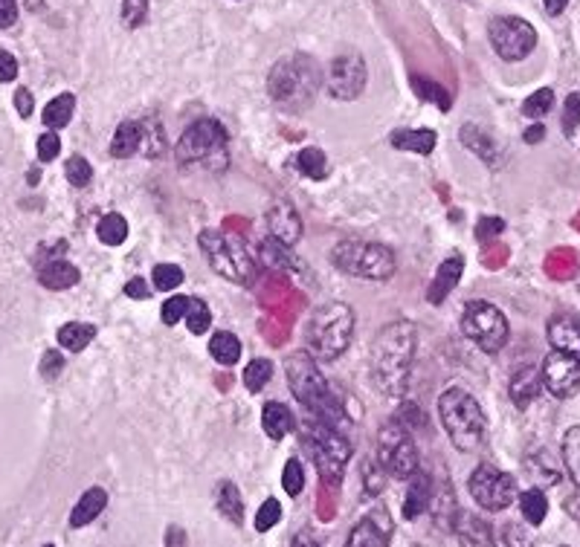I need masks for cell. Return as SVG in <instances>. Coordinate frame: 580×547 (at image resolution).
I'll return each instance as SVG.
<instances>
[{"mask_svg":"<svg viewBox=\"0 0 580 547\" xmlns=\"http://www.w3.org/2000/svg\"><path fill=\"white\" fill-rule=\"evenodd\" d=\"M325 84H328L334 99H357L366 88V61L357 52L337 55L328 67Z\"/></svg>","mask_w":580,"mask_h":547,"instance_id":"cell-15","label":"cell"},{"mask_svg":"<svg viewBox=\"0 0 580 547\" xmlns=\"http://www.w3.org/2000/svg\"><path fill=\"white\" fill-rule=\"evenodd\" d=\"M488 38L493 52H497L502 61H522L528 59L537 47V30L517 15L493 18L488 26Z\"/></svg>","mask_w":580,"mask_h":547,"instance_id":"cell-11","label":"cell"},{"mask_svg":"<svg viewBox=\"0 0 580 547\" xmlns=\"http://www.w3.org/2000/svg\"><path fill=\"white\" fill-rule=\"evenodd\" d=\"M461 334L471 342H476L485 354H497L508 342V319L499 307L488 305V301H471L461 316Z\"/></svg>","mask_w":580,"mask_h":547,"instance_id":"cell-9","label":"cell"},{"mask_svg":"<svg viewBox=\"0 0 580 547\" xmlns=\"http://www.w3.org/2000/svg\"><path fill=\"white\" fill-rule=\"evenodd\" d=\"M201 247L206 250L209 264L218 276L235 284H252V278H256V264H252L247 247L238 238L218 232V229H206L201 235Z\"/></svg>","mask_w":580,"mask_h":547,"instance_id":"cell-8","label":"cell"},{"mask_svg":"<svg viewBox=\"0 0 580 547\" xmlns=\"http://www.w3.org/2000/svg\"><path fill=\"white\" fill-rule=\"evenodd\" d=\"M519 510L531 527H540L546 522V513H548V501L543 495V489H537V486L526 489V493L519 495Z\"/></svg>","mask_w":580,"mask_h":547,"instance_id":"cell-32","label":"cell"},{"mask_svg":"<svg viewBox=\"0 0 580 547\" xmlns=\"http://www.w3.org/2000/svg\"><path fill=\"white\" fill-rule=\"evenodd\" d=\"M377 464L395 478H413L418 472V446L413 431L401 423H389L377 435Z\"/></svg>","mask_w":580,"mask_h":547,"instance_id":"cell-10","label":"cell"},{"mask_svg":"<svg viewBox=\"0 0 580 547\" xmlns=\"http://www.w3.org/2000/svg\"><path fill=\"white\" fill-rule=\"evenodd\" d=\"M406 481H409V489H406V501H404V515L418 518L433 501V484L423 472H415L413 478H406Z\"/></svg>","mask_w":580,"mask_h":547,"instance_id":"cell-22","label":"cell"},{"mask_svg":"<svg viewBox=\"0 0 580 547\" xmlns=\"http://www.w3.org/2000/svg\"><path fill=\"white\" fill-rule=\"evenodd\" d=\"M267 226H271V238L285 243V247H290V243L302 238V221L288 203H276L271 212H267Z\"/></svg>","mask_w":580,"mask_h":547,"instance_id":"cell-16","label":"cell"},{"mask_svg":"<svg viewBox=\"0 0 580 547\" xmlns=\"http://www.w3.org/2000/svg\"><path fill=\"white\" fill-rule=\"evenodd\" d=\"M577 327H580V319H577Z\"/></svg>","mask_w":580,"mask_h":547,"instance_id":"cell-63","label":"cell"},{"mask_svg":"<svg viewBox=\"0 0 580 547\" xmlns=\"http://www.w3.org/2000/svg\"><path fill=\"white\" fill-rule=\"evenodd\" d=\"M461 272H464V258L461 255L442 261V267L435 269L433 284H430V290H427V301H430V305H442V301L452 290H456V284L461 281Z\"/></svg>","mask_w":580,"mask_h":547,"instance_id":"cell-17","label":"cell"},{"mask_svg":"<svg viewBox=\"0 0 580 547\" xmlns=\"http://www.w3.org/2000/svg\"><path fill=\"white\" fill-rule=\"evenodd\" d=\"M543 6H546V12H548L551 18H557L560 12L569 6V0H543Z\"/></svg>","mask_w":580,"mask_h":547,"instance_id":"cell-59","label":"cell"},{"mask_svg":"<svg viewBox=\"0 0 580 547\" xmlns=\"http://www.w3.org/2000/svg\"><path fill=\"white\" fill-rule=\"evenodd\" d=\"M148 15V0H122V21L125 26H139Z\"/></svg>","mask_w":580,"mask_h":547,"instance_id":"cell-48","label":"cell"},{"mask_svg":"<svg viewBox=\"0 0 580 547\" xmlns=\"http://www.w3.org/2000/svg\"><path fill=\"white\" fill-rule=\"evenodd\" d=\"M409 81H413V88L421 99H427V102H435L442 110H450V90H444L438 81H430V79H423V76H409Z\"/></svg>","mask_w":580,"mask_h":547,"instance_id":"cell-36","label":"cell"},{"mask_svg":"<svg viewBox=\"0 0 580 547\" xmlns=\"http://www.w3.org/2000/svg\"><path fill=\"white\" fill-rule=\"evenodd\" d=\"M209 354L221 365H235L238 359H242V342H238V336L230 334V330H218L209 342Z\"/></svg>","mask_w":580,"mask_h":547,"instance_id":"cell-28","label":"cell"},{"mask_svg":"<svg viewBox=\"0 0 580 547\" xmlns=\"http://www.w3.org/2000/svg\"><path fill=\"white\" fill-rule=\"evenodd\" d=\"M38 281L47 287V290H67V287L79 284V269L67 261H50L41 267Z\"/></svg>","mask_w":580,"mask_h":547,"instance_id":"cell-25","label":"cell"},{"mask_svg":"<svg viewBox=\"0 0 580 547\" xmlns=\"http://www.w3.org/2000/svg\"><path fill=\"white\" fill-rule=\"evenodd\" d=\"M566 513H569L575 522L580 524V493H575V495H569L566 498Z\"/></svg>","mask_w":580,"mask_h":547,"instance_id":"cell-58","label":"cell"},{"mask_svg":"<svg viewBox=\"0 0 580 547\" xmlns=\"http://www.w3.org/2000/svg\"><path fill=\"white\" fill-rule=\"evenodd\" d=\"M415 325L413 322H392L377 334L372 344V380L377 391L398 397L406 391L409 371H413L415 356Z\"/></svg>","mask_w":580,"mask_h":547,"instance_id":"cell-1","label":"cell"},{"mask_svg":"<svg viewBox=\"0 0 580 547\" xmlns=\"http://www.w3.org/2000/svg\"><path fill=\"white\" fill-rule=\"evenodd\" d=\"M461 142L468 146L473 154L482 156L485 163H497V148H493V142L485 137V134H479L473 125H464L461 127Z\"/></svg>","mask_w":580,"mask_h":547,"instance_id":"cell-38","label":"cell"},{"mask_svg":"<svg viewBox=\"0 0 580 547\" xmlns=\"http://www.w3.org/2000/svg\"><path fill=\"white\" fill-rule=\"evenodd\" d=\"M548 342H551V351H563V354H572L580 359L577 319H569V316H555V319L548 322Z\"/></svg>","mask_w":580,"mask_h":547,"instance_id":"cell-18","label":"cell"},{"mask_svg":"<svg viewBox=\"0 0 580 547\" xmlns=\"http://www.w3.org/2000/svg\"><path fill=\"white\" fill-rule=\"evenodd\" d=\"M273 377V365L267 359H252V363L244 368V385L247 391H261V388L271 382Z\"/></svg>","mask_w":580,"mask_h":547,"instance_id":"cell-40","label":"cell"},{"mask_svg":"<svg viewBox=\"0 0 580 547\" xmlns=\"http://www.w3.org/2000/svg\"><path fill=\"white\" fill-rule=\"evenodd\" d=\"M261 258H264L267 267H276V269H290V267H296V258H293L290 247H285V243H279L276 238H271V240L261 243Z\"/></svg>","mask_w":580,"mask_h":547,"instance_id":"cell-37","label":"cell"},{"mask_svg":"<svg viewBox=\"0 0 580 547\" xmlns=\"http://www.w3.org/2000/svg\"><path fill=\"white\" fill-rule=\"evenodd\" d=\"M96 232H99V240L108 243V247H119V243H125V238H128V223H125L122 214L110 212L99 221Z\"/></svg>","mask_w":580,"mask_h":547,"instance_id":"cell-34","label":"cell"},{"mask_svg":"<svg viewBox=\"0 0 580 547\" xmlns=\"http://www.w3.org/2000/svg\"><path fill=\"white\" fill-rule=\"evenodd\" d=\"M563 464L569 469L572 481L577 484V493H580V426H572L563 435Z\"/></svg>","mask_w":580,"mask_h":547,"instance_id":"cell-33","label":"cell"},{"mask_svg":"<svg viewBox=\"0 0 580 547\" xmlns=\"http://www.w3.org/2000/svg\"><path fill=\"white\" fill-rule=\"evenodd\" d=\"M438 417L452 446L461 452H476L485 443L488 435V420L482 414V406L476 402L471 391H464L459 385H450L447 391L438 397Z\"/></svg>","mask_w":580,"mask_h":547,"instance_id":"cell-4","label":"cell"},{"mask_svg":"<svg viewBox=\"0 0 580 547\" xmlns=\"http://www.w3.org/2000/svg\"><path fill=\"white\" fill-rule=\"evenodd\" d=\"M392 146L398 151H415L427 156L435 148V131H427V127H421V131H395Z\"/></svg>","mask_w":580,"mask_h":547,"instance_id":"cell-29","label":"cell"},{"mask_svg":"<svg viewBox=\"0 0 580 547\" xmlns=\"http://www.w3.org/2000/svg\"><path fill=\"white\" fill-rule=\"evenodd\" d=\"M18 21V0H0V30H9Z\"/></svg>","mask_w":580,"mask_h":547,"instance_id":"cell-54","label":"cell"},{"mask_svg":"<svg viewBox=\"0 0 580 547\" xmlns=\"http://www.w3.org/2000/svg\"><path fill=\"white\" fill-rule=\"evenodd\" d=\"M93 339H96V327L88 322H67L59 330V344L67 351H73V354L84 351Z\"/></svg>","mask_w":580,"mask_h":547,"instance_id":"cell-31","label":"cell"},{"mask_svg":"<svg viewBox=\"0 0 580 547\" xmlns=\"http://www.w3.org/2000/svg\"><path fill=\"white\" fill-rule=\"evenodd\" d=\"M33 108H35V102H33V93L26 90V88L15 90V110L21 113L24 119H30V117H33Z\"/></svg>","mask_w":580,"mask_h":547,"instance_id":"cell-55","label":"cell"},{"mask_svg":"<svg viewBox=\"0 0 580 547\" xmlns=\"http://www.w3.org/2000/svg\"><path fill=\"white\" fill-rule=\"evenodd\" d=\"M261 429L273 440L288 438V431L293 429V414L285 402H267V406L261 409Z\"/></svg>","mask_w":580,"mask_h":547,"instance_id":"cell-23","label":"cell"},{"mask_svg":"<svg viewBox=\"0 0 580 547\" xmlns=\"http://www.w3.org/2000/svg\"><path fill=\"white\" fill-rule=\"evenodd\" d=\"M543 137H546L543 125H534V127H528V131H526V142H531V146H534V142H540Z\"/></svg>","mask_w":580,"mask_h":547,"instance_id":"cell-60","label":"cell"},{"mask_svg":"<svg viewBox=\"0 0 580 547\" xmlns=\"http://www.w3.org/2000/svg\"><path fill=\"white\" fill-rule=\"evenodd\" d=\"M279 522H281V504L276 498H267L256 513V530L267 533V530H273Z\"/></svg>","mask_w":580,"mask_h":547,"instance_id":"cell-45","label":"cell"},{"mask_svg":"<svg viewBox=\"0 0 580 547\" xmlns=\"http://www.w3.org/2000/svg\"><path fill=\"white\" fill-rule=\"evenodd\" d=\"M151 276H154V287H157V290H163V293L175 290V287L183 284V269L177 264H157Z\"/></svg>","mask_w":580,"mask_h":547,"instance_id":"cell-43","label":"cell"},{"mask_svg":"<svg viewBox=\"0 0 580 547\" xmlns=\"http://www.w3.org/2000/svg\"><path fill=\"white\" fill-rule=\"evenodd\" d=\"M166 547H186V530L172 524L166 530Z\"/></svg>","mask_w":580,"mask_h":547,"instance_id":"cell-56","label":"cell"},{"mask_svg":"<svg viewBox=\"0 0 580 547\" xmlns=\"http://www.w3.org/2000/svg\"><path fill=\"white\" fill-rule=\"evenodd\" d=\"M62 368H64V359L59 351H47L44 359H41V377L44 380H55L62 373Z\"/></svg>","mask_w":580,"mask_h":547,"instance_id":"cell-51","label":"cell"},{"mask_svg":"<svg viewBox=\"0 0 580 547\" xmlns=\"http://www.w3.org/2000/svg\"><path fill=\"white\" fill-rule=\"evenodd\" d=\"M44 547H55V544H44Z\"/></svg>","mask_w":580,"mask_h":547,"instance_id":"cell-62","label":"cell"},{"mask_svg":"<svg viewBox=\"0 0 580 547\" xmlns=\"http://www.w3.org/2000/svg\"><path fill=\"white\" fill-rule=\"evenodd\" d=\"M139 142H143V127H139V122H131V119L122 122L110 139V156L113 160H125V156H131L139 148Z\"/></svg>","mask_w":580,"mask_h":547,"instance_id":"cell-26","label":"cell"},{"mask_svg":"<svg viewBox=\"0 0 580 547\" xmlns=\"http://www.w3.org/2000/svg\"><path fill=\"white\" fill-rule=\"evenodd\" d=\"M580 125V93H572L563 105V131L566 137L575 134V127Z\"/></svg>","mask_w":580,"mask_h":547,"instance_id":"cell-49","label":"cell"},{"mask_svg":"<svg viewBox=\"0 0 580 547\" xmlns=\"http://www.w3.org/2000/svg\"><path fill=\"white\" fill-rule=\"evenodd\" d=\"M125 293H128L131 298H148V296H151L143 278H131L128 284H125Z\"/></svg>","mask_w":580,"mask_h":547,"instance_id":"cell-57","label":"cell"},{"mask_svg":"<svg viewBox=\"0 0 580 547\" xmlns=\"http://www.w3.org/2000/svg\"><path fill=\"white\" fill-rule=\"evenodd\" d=\"M302 446L308 457L314 460V467L325 484L343 481L346 464L351 460V443L343 438V431L325 426L319 420H310L302 429Z\"/></svg>","mask_w":580,"mask_h":547,"instance_id":"cell-6","label":"cell"},{"mask_svg":"<svg viewBox=\"0 0 580 547\" xmlns=\"http://www.w3.org/2000/svg\"><path fill=\"white\" fill-rule=\"evenodd\" d=\"M471 495L479 507L499 513L505 507H511L517 498V481L514 475H508L502 469H497L493 464H479L471 475Z\"/></svg>","mask_w":580,"mask_h":547,"instance_id":"cell-12","label":"cell"},{"mask_svg":"<svg viewBox=\"0 0 580 547\" xmlns=\"http://www.w3.org/2000/svg\"><path fill=\"white\" fill-rule=\"evenodd\" d=\"M73 110H76V96L62 93V96H55L52 102H47L41 119H44V125L52 127V131H59V127H64L70 119H73Z\"/></svg>","mask_w":580,"mask_h":547,"instance_id":"cell-30","label":"cell"},{"mask_svg":"<svg viewBox=\"0 0 580 547\" xmlns=\"http://www.w3.org/2000/svg\"><path fill=\"white\" fill-rule=\"evenodd\" d=\"M540 377L551 397L569 400L580 391V359L572 354H563V351H551L543 359Z\"/></svg>","mask_w":580,"mask_h":547,"instance_id":"cell-14","label":"cell"},{"mask_svg":"<svg viewBox=\"0 0 580 547\" xmlns=\"http://www.w3.org/2000/svg\"><path fill=\"white\" fill-rule=\"evenodd\" d=\"M461 547H497L493 544V533L485 522H479L476 515H459L456 522Z\"/></svg>","mask_w":580,"mask_h":547,"instance_id":"cell-24","label":"cell"},{"mask_svg":"<svg viewBox=\"0 0 580 547\" xmlns=\"http://www.w3.org/2000/svg\"><path fill=\"white\" fill-rule=\"evenodd\" d=\"M105 507H108V493H105L102 486H90L88 493H84V495L76 501L73 513H70V527H84V524H90L93 518L102 515Z\"/></svg>","mask_w":580,"mask_h":547,"instance_id":"cell-20","label":"cell"},{"mask_svg":"<svg viewBox=\"0 0 580 547\" xmlns=\"http://www.w3.org/2000/svg\"><path fill=\"white\" fill-rule=\"evenodd\" d=\"M183 322H186V327L192 330L195 336L206 334L209 325H212V313H209V307H206V301L189 296V307H186V316H183Z\"/></svg>","mask_w":580,"mask_h":547,"instance_id":"cell-39","label":"cell"},{"mask_svg":"<svg viewBox=\"0 0 580 547\" xmlns=\"http://www.w3.org/2000/svg\"><path fill=\"white\" fill-rule=\"evenodd\" d=\"M281 486H285V493L290 498H296L305 489V469L300 460H288L285 464V472H281Z\"/></svg>","mask_w":580,"mask_h":547,"instance_id":"cell-44","label":"cell"},{"mask_svg":"<svg viewBox=\"0 0 580 547\" xmlns=\"http://www.w3.org/2000/svg\"><path fill=\"white\" fill-rule=\"evenodd\" d=\"M331 261L337 269H343L351 278H369V281H386L395 276V261L392 250L380 247V243L369 240H346L334 250Z\"/></svg>","mask_w":580,"mask_h":547,"instance_id":"cell-7","label":"cell"},{"mask_svg":"<svg viewBox=\"0 0 580 547\" xmlns=\"http://www.w3.org/2000/svg\"><path fill=\"white\" fill-rule=\"evenodd\" d=\"M64 174H67V180L76 185V189H84L90 180H93V168H90V163L84 160V156H79V154H73L70 160L64 163Z\"/></svg>","mask_w":580,"mask_h":547,"instance_id":"cell-42","label":"cell"},{"mask_svg":"<svg viewBox=\"0 0 580 547\" xmlns=\"http://www.w3.org/2000/svg\"><path fill=\"white\" fill-rule=\"evenodd\" d=\"M540 371H537L534 365H522L514 377H511V385H508V394H511L514 400V406L517 409H528L531 402L537 400V394H540Z\"/></svg>","mask_w":580,"mask_h":547,"instance_id":"cell-19","label":"cell"},{"mask_svg":"<svg viewBox=\"0 0 580 547\" xmlns=\"http://www.w3.org/2000/svg\"><path fill=\"white\" fill-rule=\"evenodd\" d=\"M62 151V139L55 134H41L38 137V160L41 163H52Z\"/></svg>","mask_w":580,"mask_h":547,"instance_id":"cell-50","label":"cell"},{"mask_svg":"<svg viewBox=\"0 0 580 547\" xmlns=\"http://www.w3.org/2000/svg\"><path fill=\"white\" fill-rule=\"evenodd\" d=\"M296 168H300L308 180H322L328 174V160H325V154L319 148H305L296 156Z\"/></svg>","mask_w":580,"mask_h":547,"instance_id":"cell-35","label":"cell"},{"mask_svg":"<svg viewBox=\"0 0 580 547\" xmlns=\"http://www.w3.org/2000/svg\"><path fill=\"white\" fill-rule=\"evenodd\" d=\"M186 307H189V296H172V298H166V305H163V310H160L163 325L175 327L177 322H183V316H186Z\"/></svg>","mask_w":580,"mask_h":547,"instance_id":"cell-46","label":"cell"},{"mask_svg":"<svg viewBox=\"0 0 580 547\" xmlns=\"http://www.w3.org/2000/svg\"><path fill=\"white\" fill-rule=\"evenodd\" d=\"M346 547H389V530L380 527L375 515H366L351 527Z\"/></svg>","mask_w":580,"mask_h":547,"instance_id":"cell-21","label":"cell"},{"mask_svg":"<svg viewBox=\"0 0 580 547\" xmlns=\"http://www.w3.org/2000/svg\"><path fill=\"white\" fill-rule=\"evenodd\" d=\"M319 67L305 52H293L279 59L267 76V93L285 110H305L319 90Z\"/></svg>","mask_w":580,"mask_h":547,"instance_id":"cell-3","label":"cell"},{"mask_svg":"<svg viewBox=\"0 0 580 547\" xmlns=\"http://www.w3.org/2000/svg\"><path fill=\"white\" fill-rule=\"evenodd\" d=\"M293 547H317V544L310 542V539H296V542H293Z\"/></svg>","mask_w":580,"mask_h":547,"instance_id":"cell-61","label":"cell"},{"mask_svg":"<svg viewBox=\"0 0 580 547\" xmlns=\"http://www.w3.org/2000/svg\"><path fill=\"white\" fill-rule=\"evenodd\" d=\"M226 146V131L215 119H197L183 131L177 142L180 163H201L206 156H215Z\"/></svg>","mask_w":580,"mask_h":547,"instance_id":"cell-13","label":"cell"},{"mask_svg":"<svg viewBox=\"0 0 580 547\" xmlns=\"http://www.w3.org/2000/svg\"><path fill=\"white\" fill-rule=\"evenodd\" d=\"M351 334H355V313L343 301H334V305L319 307L314 316L308 319L305 327V342H308V354L322 363H331L339 354L348 348Z\"/></svg>","mask_w":580,"mask_h":547,"instance_id":"cell-5","label":"cell"},{"mask_svg":"<svg viewBox=\"0 0 580 547\" xmlns=\"http://www.w3.org/2000/svg\"><path fill=\"white\" fill-rule=\"evenodd\" d=\"M215 501H218V513L223 518H230L233 524H242L244 522V504H242V493L233 481H223L215 489Z\"/></svg>","mask_w":580,"mask_h":547,"instance_id":"cell-27","label":"cell"},{"mask_svg":"<svg viewBox=\"0 0 580 547\" xmlns=\"http://www.w3.org/2000/svg\"><path fill=\"white\" fill-rule=\"evenodd\" d=\"M288 382L293 388L296 400L317 417L319 423L337 429L346 420L343 417V402L331 391L328 380L322 377V371L317 365V359L308 351H300L288 359Z\"/></svg>","mask_w":580,"mask_h":547,"instance_id":"cell-2","label":"cell"},{"mask_svg":"<svg viewBox=\"0 0 580 547\" xmlns=\"http://www.w3.org/2000/svg\"><path fill=\"white\" fill-rule=\"evenodd\" d=\"M18 76V59L6 50H0V81H15Z\"/></svg>","mask_w":580,"mask_h":547,"instance_id":"cell-52","label":"cell"},{"mask_svg":"<svg viewBox=\"0 0 580 547\" xmlns=\"http://www.w3.org/2000/svg\"><path fill=\"white\" fill-rule=\"evenodd\" d=\"M551 105H555V93H551V88H540V90H534L526 102H522V113L531 117V119H540L551 110Z\"/></svg>","mask_w":580,"mask_h":547,"instance_id":"cell-41","label":"cell"},{"mask_svg":"<svg viewBox=\"0 0 580 547\" xmlns=\"http://www.w3.org/2000/svg\"><path fill=\"white\" fill-rule=\"evenodd\" d=\"M505 229V221L502 218H482L479 221V226H476V238L479 240H488V238H493V235H499Z\"/></svg>","mask_w":580,"mask_h":547,"instance_id":"cell-53","label":"cell"},{"mask_svg":"<svg viewBox=\"0 0 580 547\" xmlns=\"http://www.w3.org/2000/svg\"><path fill=\"white\" fill-rule=\"evenodd\" d=\"M502 547H537L531 533L522 527V524H505L502 527Z\"/></svg>","mask_w":580,"mask_h":547,"instance_id":"cell-47","label":"cell"}]
</instances>
